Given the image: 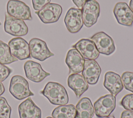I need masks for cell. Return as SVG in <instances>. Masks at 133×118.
<instances>
[{"label":"cell","instance_id":"obj_33","mask_svg":"<svg viewBox=\"0 0 133 118\" xmlns=\"http://www.w3.org/2000/svg\"><path fill=\"white\" fill-rule=\"evenodd\" d=\"M46 118H53V117H50V116H47V117H46Z\"/></svg>","mask_w":133,"mask_h":118},{"label":"cell","instance_id":"obj_29","mask_svg":"<svg viewBox=\"0 0 133 118\" xmlns=\"http://www.w3.org/2000/svg\"><path fill=\"white\" fill-rule=\"evenodd\" d=\"M89 0H72L73 3L79 9H82L85 3Z\"/></svg>","mask_w":133,"mask_h":118},{"label":"cell","instance_id":"obj_26","mask_svg":"<svg viewBox=\"0 0 133 118\" xmlns=\"http://www.w3.org/2000/svg\"><path fill=\"white\" fill-rule=\"evenodd\" d=\"M12 72V69L5 65L0 64V81L3 82L5 80Z\"/></svg>","mask_w":133,"mask_h":118},{"label":"cell","instance_id":"obj_8","mask_svg":"<svg viewBox=\"0 0 133 118\" xmlns=\"http://www.w3.org/2000/svg\"><path fill=\"white\" fill-rule=\"evenodd\" d=\"M83 24L87 27L94 25L100 15V5L96 0L87 1L81 9Z\"/></svg>","mask_w":133,"mask_h":118},{"label":"cell","instance_id":"obj_5","mask_svg":"<svg viewBox=\"0 0 133 118\" xmlns=\"http://www.w3.org/2000/svg\"><path fill=\"white\" fill-rule=\"evenodd\" d=\"M29 45L31 57L35 60L43 62L55 55L54 53L49 50L46 43L41 39L32 38Z\"/></svg>","mask_w":133,"mask_h":118},{"label":"cell","instance_id":"obj_30","mask_svg":"<svg viewBox=\"0 0 133 118\" xmlns=\"http://www.w3.org/2000/svg\"><path fill=\"white\" fill-rule=\"evenodd\" d=\"M5 91V87L3 85V84L2 83V82L0 81V96L3 94V93Z\"/></svg>","mask_w":133,"mask_h":118},{"label":"cell","instance_id":"obj_28","mask_svg":"<svg viewBox=\"0 0 133 118\" xmlns=\"http://www.w3.org/2000/svg\"><path fill=\"white\" fill-rule=\"evenodd\" d=\"M121 118H133V112L128 110H124L122 112Z\"/></svg>","mask_w":133,"mask_h":118},{"label":"cell","instance_id":"obj_20","mask_svg":"<svg viewBox=\"0 0 133 118\" xmlns=\"http://www.w3.org/2000/svg\"><path fill=\"white\" fill-rule=\"evenodd\" d=\"M75 118H92L95 113L91 100L88 97H83L76 105Z\"/></svg>","mask_w":133,"mask_h":118},{"label":"cell","instance_id":"obj_10","mask_svg":"<svg viewBox=\"0 0 133 118\" xmlns=\"http://www.w3.org/2000/svg\"><path fill=\"white\" fill-rule=\"evenodd\" d=\"M11 54L18 60H24L31 58L29 45L21 37L11 39L8 44Z\"/></svg>","mask_w":133,"mask_h":118},{"label":"cell","instance_id":"obj_11","mask_svg":"<svg viewBox=\"0 0 133 118\" xmlns=\"http://www.w3.org/2000/svg\"><path fill=\"white\" fill-rule=\"evenodd\" d=\"M64 22L70 33L73 34L78 33L84 24L82 10L74 7L70 8L65 14Z\"/></svg>","mask_w":133,"mask_h":118},{"label":"cell","instance_id":"obj_7","mask_svg":"<svg viewBox=\"0 0 133 118\" xmlns=\"http://www.w3.org/2000/svg\"><path fill=\"white\" fill-rule=\"evenodd\" d=\"M62 12V7L56 3H49L42 9L36 11L35 13L41 21L45 24H50L57 22Z\"/></svg>","mask_w":133,"mask_h":118},{"label":"cell","instance_id":"obj_25","mask_svg":"<svg viewBox=\"0 0 133 118\" xmlns=\"http://www.w3.org/2000/svg\"><path fill=\"white\" fill-rule=\"evenodd\" d=\"M120 105L126 110L133 112V94L125 95L121 100Z\"/></svg>","mask_w":133,"mask_h":118},{"label":"cell","instance_id":"obj_19","mask_svg":"<svg viewBox=\"0 0 133 118\" xmlns=\"http://www.w3.org/2000/svg\"><path fill=\"white\" fill-rule=\"evenodd\" d=\"M68 85L79 98L88 89V84L83 76L78 73H72L68 78Z\"/></svg>","mask_w":133,"mask_h":118},{"label":"cell","instance_id":"obj_18","mask_svg":"<svg viewBox=\"0 0 133 118\" xmlns=\"http://www.w3.org/2000/svg\"><path fill=\"white\" fill-rule=\"evenodd\" d=\"M103 85L114 96H117L124 87L121 77L113 71H108L105 73Z\"/></svg>","mask_w":133,"mask_h":118},{"label":"cell","instance_id":"obj_9","mask_svg":"<svg viewBox=\"0 0 133 118\" xmlns=\"http://www.w3.org/2000/svg\"><path fill=\"white\" fill-rule=\"evenodd\" d=\"M90 39L95 43L99 53L109 55L115 51V46L113 39L103 32L95 34Z\"/></svg>","mask_w":133,"mask_h":118},{"label":"cell","instance_id":"obj_14","mask_svg":"<svg viewBox=\"0 0 133 118\" xmlns=\"http://www.w3.org/2000/svg\"><path fill=\"white\" fill-rule=\"evenodd\" d=\"M117 22L122 25L130 26L133 23V11L125 2L117 3L113 9Z\"/></svg>","mask_w":133,"mask_h":118},{"label":"cell","instance_id":"obj_3","mask_svg":"<svg viewBox=\"0 0 133 118\" xmlns=\"http://www.w3.org/2000/svg\"><path fill=\"white\" fill-rule=\"evenodd\" d=\"M116 107V97L112 94L100 97L94 104V111L99 118L108 116Z\"/></svg>","mask_w":133,"mask_h":118},{"label":"cell","instance_id":"obj_1","mask_svg":"<svg viewBox=\"0 0 133 118\" xmlns=\"http://www.w3.org/2000/svg\"><path fill=\"white\" fill-rule=\"evenodd\" d=\"M40 93L54 105H65L69 102L66 90L63 85L58 82H48Z\"/></svg>","mask_w":133,"mask_h":118},{"label":"cell","instance_id":"obj_13","mask_svg":"<svg viewBox=\"0 0 133 118\" xmlns=\"http://www.w3.org/2000/svg\"><path fill=\"white\" fill-rule=\"evenodd\" d=\"M72 47L76 49L84 59L95 60L99 56L100 53L95 43L91 39H81Z\"/></svg>","mask_w":133,"mask_h":118},{"label":"cell","instance_id":"obj_15","mask_svg":"<svg viewBox=\"0 0 133 118\" xmlns=\"http://www.w3.org/2000/svg\"><path fill=\"white\" fill-rule=\"evenodd\" d=\"M101 69L98 63L93 60H85L82 76L90 85L96 84L99 79Z\"/></svg>","mask_w":133,"mask_h":118},{"label":"cell","instance_id":"obj_17","mask_svg":"<svg viewBox=\"0 0 133 118\" xmlns=\"http://www.w3.org/2000/svg\"><path fill=\"white\" fill-rule=\"evenodd\" d=\"M18 112L20 118H42L41 109L30 97L19 105Z\"/></svg>","mask_w":133,"mask_h":118},{"label":"cell","instance_id":"obj_24","mask_svg":"<svg viewBox=\"0 0 133 118\" xmlns=\"http://www.w3.org/2000/svg\"><path fill=\"white\" fill-rule=\"evenodd\" d=\"M11 108L4 97L0 96V118H10Z\"/></svg>","mask_w":133,"mask_h":118},{"label":"cell","instance_id":"obj_21","mask_svg":"<svg viewBox=\"0 0 133 118\" xmlns=\"http://www.w3.org/2000/svg\"><path fill=\"white\" fill-rule=\"evenodd\" d=\"M76 115V107L72 104L57 107L51 113L53 118H75Z\"/></svg>","mask_w":133,"mask_h":118},{"label":"cell","instance_id":"obj_32","mask_svg":"<svg viewBox=\"0 0 133 118\" xmlns=\"http://www.w3.org/2000/svg\"><path fill=\"white\" fill-rule=\"evenodd\" d=\"M103 118H115V117L113 115H110L108 116H107V117H103Z\"/></svg>","mask_w":133,"mask_h":118},{"label":"cell","instance_id":"obj_4","mask_svg":"<svg viewBox=\"0 0 133 118\" xmlns=\"http://www.w3.org/2000/svg\"><path fill=\"white\" fill-rule=\"evenodd\" d=\"M7 13L16 19L22 20H32L30 7L19 0H9L7 4Z\"/></svg>","mask_w":133,"mask_h":118},{"label":"cell","instance_id":"obj_31","mask_svg":"<svg viewBox=\"0 0 133 118\" xmlns=\"http://www.w3.org/2000/svg\"><path fill=\"white\" fill-rule=\"evenodd\" d=\"M130 8L133 11V0H130L129 2V6Z\"/></svg>","mask_w":133,"mask_h":118},{"label":"cell","instance_id":"obj_27","mask_svg":"<svg viewBox=\"0 0 133 118\" xmlns=\"http://www.w3.org/2000/svg\"><path fill=\"white\" fill-rule=\"evenodd\" d=\"M51 0H32L33 9L36 11L42 9L45 6L50 3Z\"/></svg>","mask_w":133,"mask_h":118},{"label":"cell","instance_id":"obj_22","mask_svg":"<svg viewBox=\"0 0 133 118\" xmlns=\"http://www.w3.org/2000/svg\"><path fill=\"white\" fill-rule=\"evenodd\" d=\"M17 61L18 59L11 54L8 45L0 40V64L8 65Z\"/></svg>","mask_w":133,"mask_h":118},{"label":"cell","instance_id":"obj_23","mask_svg":"<svg viewBox=\"0 0 133 118\" xmlns=\"http://www.w3.org/2000/svg\"><path fill=\"white\" fill-rule=\"evenodd\" d=\"M121 79L125 89L133 93V72L129 71L123 72Z\"/></svg>","mask_w":133,"mask_h":118},{"label":"cell","instance_id":"obj_12","mask_svg":"<svg viewBox=\"0 0 133 118\" xmlns=\"http://www.w3.org/2000/svg\"><path fill=\"white\" fill-rule=\"evenodd\" d=\"M23 68L26 77L34 82H41L50 75L49 72H46L42 68L39 63L31 60L25 62Z\"/></svg>","mask_w":133,"mask_h":118},{"label":"cell","instance_id":"obj_2","mask_svg":"<svg viewBox=\"0 0 133 118\" xmlns=\"http://www.w3.org/2000/svg\"><path fill=\"white\" fill-rule=\"evenodd\" d=\"M9 91L14 98L20 100L34 95L30 90L28 81L20 75L14 76L11 78Z\"/></svg>","mask_w":133,"mask_h":118},{"label":"cell","instance_id":"obj_16","mask_svg":"<svg viewBox=\"0 0 133 118\" xmlns=\"http://www.w3.org/2000/svg\"><path fill=\"white\" fill-rule=\"evenodd\" d=\"M65 61L69 69L70 75L79 73L83 71L85 59L76 49L72 48L68 51Z\"/></svg>","mask_w":133,"mask_h":118},{"label":"cell","instance_id":"obj_34","mask_svg":"<svg viewBox=\"0 0 133 118\" xmlns=\"http://www.w3.org/2000/svg\"><path fill=\"white\" fill-rule=\"evenodd\" d=\"M1 25V22H0V25Z\"/></svg>","mask_w":133,"mask_h":118},{"label":"cell","instance_id":"obj_6","mask_svg":"<svg viewBox=\"0 0 133 118\" xmlns=\"http://www.w3.org/2000/svg\"><path fill=\"white\" fill-rule=\"evenodd\" d=\"M4 28L6 33L15 37L25 36L29 31L28 27L23 20L11 17L7 13H5Z\"/></svg>","mask_w":133,"mask_h":118}]
</instances>
